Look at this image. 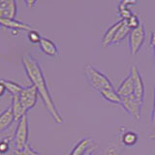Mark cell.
I'll return each instance as SVG.
<instances>
[{
  "instance_id": "obj_1",
  "label": "cell",
  "mask_w": 155,
  "mask_h": 155,
  "mask_svg": "<svg viewBox=\"0 0 155 155\" xmlns=\"http://www.w3.org/2000/svg\"><path fill=\"white\" fill-rule=\"evenodd\" d=\"M21 62L28 79L32 82V85L35 86V88L37 89L38 94L41 97L48 114L51 115V117L54 119L56 123L61 124L63 122V118L58 111L51 91L48 89L40 63L30 53H24L21 58Z\"/></svg>"
},
{
  "instance_id": "obj_2",
  "label": "cell",
  "mask_w": 155,
  "mask_h": 155,
  "mask_svg": "<svg viewBox=\"0 0 155 155\" xmlns=\"http://www.w3.org/2000/svg\"><path fill=\"white\" fill-rule=\"evenodd\" d=\"M85 77L88 84L91 85V87L97 91L101 92L102 90L107 88H111L114 87L111 84V81L105 74H103L99 70H97L95 67L88 64L85 67Z\"/></svg>"
},
{
  "instance_id": "obj_3",
  "label": "cell",
  "mask_w": 155,
  "mask_h": 155,
  "mask_svg": "<svg viewBox=\"0 0 155 155\" xmlns=\"http://www.w3.org/2000/svg\"><path fill=\"white\" fill-rule=\"evenodd\" d=\"M28 135H29L28 118L25 115L19 121H18V125L13 138L15 150H22L26 147V144L28 143Z\"/></svg>"
},
{
  "instance_id": "obj_4",
  "label": "cell",
  "mask_w": 155,
  "mask_h": 155,
  "mask_svg": "<svg viewBox=\"0 0 155 155\" xmlns=\"http://www.w3.org/2000/svg\"><path fill=\"white\" fill-rule=\"evenodd\" d=\"M145 39V30L143 23L140 21L139 26L131 29L129 33V47L132 54H137L143 47Z\"/></svg>"
},
{
  "instance_id": "obj_5",
  "label": "cell",
  "mask_w": 155,
  "mask_h": 155,
  "mask_svg": "<svg viewBox=\"0 0 155 155\" xmlns=\"http://www.w3.org/2000/svg\"><path fill=\"white\" fill-rule=\"evenodd\" d=\"M38 91L34 85L23 87V89L18 95V98L26 113L35 107L38 101Z\"/></svg>"
},
{
  "instance_id": "obj_6",
  "label": "cell",
  "mask_w": 155,
  "mask_h": 155,
  "mask_svg": "<svg viewBox=\"0 0 155 155\" xmlns=\"http://www.w3.org/2000/svg\"><path fill=\"white\" fill-rule=\"evenodd\" d=\"M122 99V108L128 114L134 116V118L140 119L142 115V106L143 102L140 101L134 94L128 97H121Z\"/></svg>"
},
{
  "instance_id": "obj_7",
  "label": "cell",
  "mask_w": 155,
  "mask_h": 155,
  "mask_svg": "<svg viewBox=\"0 0 155 155\" xmlns=\"http://www.w3.org/2000/svg\"><path fill=\"white\" fill-rule=\"evenodd\" d=\"M131 74L133 76L134 79V95L137 97V98L143 102V97H144V82L142 78V75L138 69L137 66L133 65L131 68Z\"/></svg>"
},
{
  "instance_id": "obj_8",
  "label": "cell",
  "mask_w": 155,
  "mask_h": 155,
  "mask_svg": "<svg viewBox=\"0 0 155 155\" xmlns=\"http://www.w3.org/2000/svg\"><path fill=\"white\" fill-rule=\"evenodd\" d=\"M0 24L1 26L12 29L17 31H31L35 30V27L28 23H24L22 21H17L16 18H0Z\"/></svg>"
},
{
  "instance_id": "obj_9",
  "label": "cell",
  "mask_w": 155,
  "mask_h": 155,
  "mask_svg": "<svg viewBox=\"0 0 155 155\" xmlns=\"http://www.w3.org/2000/svg\"><path fill=\"white\" fill-rule=\"evenodd\" d=\"M18 5L14 0H5L0 4V18H16Z\"/></svg>"
},
{
  "instance_id": "obj_10",
  "label": "cell",
  "mask_w": 155,
  "mask_h": 155,
  "mask_svg": "<svg viewBox=\"0 0 155 155\" xmlns=\"http://www.w3.org/2000/svg\"><path fill=\"white\" fill-rule=\"evenodd\" d=\"M116 92L120 97H128L134 94V79L131 73L119 84Z\"/></svg>"
},
{
  "instance_id": "obj_11",
  "label": "cell",
  "mask_w": 155,
  "mask_h": 155,
  "mask_svg": "<svg viewBox=\"0 0 155 155\" xmlns=\"http://www.w3.org/2000/svg\"><path fill=\"white\" fill-rule=\"evenodd\" d=\"M39 48H40V51L48 56L55 57L58 55V48L55 43L46 37H42L39 43Z\"/></svg>"
},
{
  "instance_id": "obj_12",
  "label": "cell",
  "mask_w": 155,
  "mask_h": 155,
  "mask_svg": "<svg viewBox=\"0 0 155 155\" xmlns=\"http://www.w3.org/2000/svg\"><path fill=\"white\" fill-rule=\"evenodd\" d=\"M92 147V140L89 138H84L78 143L69 155H84Z\"/></svg>"
},
{
  "instance_id": "obj_13",
  "label": "cell",
  "mask_w": 155,
  "mask_h": 155,
  "mask_svg": "<svg viewBox=\"0 0 155 155\" xmlns=\"http://www.w3.org/2000/svg\"><path fill=\"white\" fill-rule=\"evenodd\" d=\"M15 121V117L11 107L0 114V133L6 131Z\"/></svg>"
},
{
  "instance_id": "obj_14",
  "label": "cell",
  "mask_w": 155,
  "mask_h": 155,
  "mask_svg": "<svg viewBox=\"0 0 155 155\" xmlns=\"http://www.w3.org/2000/svg\"><path fill=\"white\" fill-rule=\"evenodd\" d=\"M11 109L13 111V114H14V117H15V121H19L23 116L26 115V111L25 110L23 109V107L19 101L18 98V95L16 96H13L12 97V106H11Z\"/></svg>"
},
{
  "instance_id": "obj_15",
  "label": "cell",
  "mask_w": 155,
  "mask_h": 155,
  "mask_svg": "<svg viewBox=\"0 0 155 155\" xmlns=\"http://www.w3.org/2000/svg\"><path fill=\"white\" fill-rule=\"evenodd\" d=\"M124 19H119L118 21H116L115 23H114L113 25H110L108 29H107V31L105 32L103 38H102V46L103 47H107L109 46L111 40H113V38L114 36L115 32L117 31V29L121 26V24L123 23Z\"/></svg>"
},
{
  "instance_id": "obj_16",
  "label": "cell",
  "mask_w": 155,
  "mask_h": 155,
  "mask_svg": "<svg viewBox=\"0 0 155 155\" xmlns=\"http://www.w3.org/2000/svg\"><path fill=\"white\" fill-rule=\"evenodd\" d=\"M100 93L103 96L104 99L110 102V103L115 104V105H120V106L122 105V99H121V97L117 94V92L114 90V87L102 90Z\"/></svg>"
},
{
  "instance_id": "obj_17",
  "label": "cell",
  "mask_w": 155,
  "mask_h": 155,
  "mask_svg": "<svg viewBox=\"0 0 155 155\" xmlns=\"http://www.w3.org/2000/svg\"><path fill=\"white\" fill-rule=\"evenodd\" d=\"M0 82L5 86L6 91H8L12 97L16 95H19V93H21V90L23 89V86H21L19 84H17V82H15L13 81L0 79Z\"/></svg>"
},
{
  "instance_id": "obj_18",
  "label": "cell",
  "mask_w": 155,
  "mask_h": 155,
  "mask_svg": "<svg viewBox=\"0 0 155 155\" xmlns=\"http://www.w3.org/2000/svg\"><path fill=\"white\" fill-rule=\"evenodd\" d=\"M131 31V29L128 27V25L126 24L125 21H123V23L121 24V26L117 29V31L115 32L114 36L111 40L110 45H115V44H118L121 41H123L124 39L127 37V35H129V33Z\"/></svg>"
},
{
  "instance_id": "obj_19",
  "label": "cell",
  "mask_w": 155,
  "mask_h": 155,
  "mask_svg": "<svg viewBox=\"0 0 155 155\" xmlns=\"http://www.w3.org/2000/svg\"><path fill=\"white\" fill-rule=\"evenodd\" d=\"M130 4H136V2L135 1H128L127 0V1L120 2L118 5V8H117L118 14L120 15V17L122 18V19H124V21H126V19L129 18L133 15L131 9L128 7V5H130Z\"/></svg>"
},
{
  "instance_id": "obj_20",
  "label": "cell",
  "mask_w": 155,
  "mask_h": 155,
  "mask_svg": "<svg viewBox=\"0 0 155 155\" xmlns=\"http://www.w3.org/2000/svg\"><path fill=\"white\" fill-rule=\"evenodd\" d=\"M139 136L134 131H127L122 136V142L126 145H134L138 142Z\"/></svg>"
},
{
  "instance_id": "obj_21",
  "label": "cell",
  "mask_w": 155,
  "mask_h": 155,
  "mask_svg": "<svg viewBox=\"0 0 155 155\" xmlns=\"http://www.w3.org/2000/svg\"><path fill=\"white\" fill-rule=\"evenodd\" d=\"M14 154L15 155H40L35 149H33L31 147V145L29 143H27L26 147L22 150H15Z\"/></svg>"
},
{
  "instance_id": "obj_22",
  "label": "cell",
  "mask_w": 155,
  "mask_h": 155,
  "mask_svg": "<svg viewBox=\"0 0 155 155\" xmlns=\"http://www.w3.org/2000/svg\"><path fill=\"white\" fill-rule=\"evenodd\" d=\"M125 22H126V24H127L128 27H129L130 29H134V28H136V27H138V26H139V24H140V18H139L138 16H136L135 14H133L132 16H131L129 18L126 19Z\"/></svg>"
},
{
  "instance_id": "obj_23",
  "label": "cell",
  "mask_w": 155,
  "mask_h": 155,
  "mask_svg": "<svg viewBox=\"0 0 155 155\" xmlns=\"http://www.w3.org/2000/svg\"><path fill=\"white\" fill-rule=\"evenodd\" d=\"M27 38H28V40L30 41L32 44H39L41 41V35L39 34V32L36 30H31V31H29L28 34H27Z\"/></svg>"
},
{
  "instance_id": "obj_24",
  "label": "cell",
  "mask_w": 155,
  "mask_h": 155,
  "mask_svg": "<svg viewBox=\"0 0 155 155\" xmlns=\"http://www.w3.org/2000/svg\"><path fill=\"white\" fill-rule=\"evenodd\" d=\"M10 149V143L8 140H1L0 142V153H6Z\"/></svg>"
},
{
  "instance_id": "obj_25",
  "label": "cell",
  "mask_w": 155,
  "mask_h": 155,
  "mask_svg": "<svg viewBox=\"0 0 155 155\" xmlns=\"http://www.w3.org/2000/svg\"><path fill=\"white\" fill-rule=\"evenodd\" d=\"M150 46L153 48V53H154V60H155V30L151 33V36H150Z\"/></svg>"
},
{
  "instance_id": "obj_26",
  "label": "cell",
  "mask_w": 155,
  "mask_h": 155,
  "mask_svg": "<svg viewBox=\"0 0 155 155\" xmlns=\"http://www.w3.org/2000/svg\"><path fill=\"white\" fill-rule=\"evenodd\" d=\"M5 92H6V88H5V86L0 82V97L3 96L5 94Z\"/></svg>"
},
{
  "instance_id": "obj_27",
  "label": "cell",
  "mask_w": 155,
  "mask_h": 155,
  "mask_svg": "<svg viewBox=\"0 0 155 155\" xmlns=\"http://www.w3.org/2000/svg\"><path fill=\"white\" fill-rule=\"evenodd\" d=\"M151 121L155 125V104H153V109H152V113H151Z\"/></svg>"
},
{
  "instance_id": "obj_28",
  "label": "cell",
  "mask_w": 155,
  "mask_h": 155,
  "mask_svg": "<svg viewBox=\"0 0 155 155\" xmlns=\"http://www.w3.org/2000/svg\"><path fill=\"white\" fill-rule=\"evenodd\" d=\"M24 4H25L27 7L31 8V7H33L34 5L36 4V1H24Z\"/></svg>"
},
{
  "instance_id": "obj_29",
  "label": "cell",
  "mask_w": 155,
  "mask_h": 155,
  "mask_svg": "<svg viewBox=\"0 0 155 155\" xmlns=\"http://www.w3.org/2000/svg\"><path fill=\"white\" fill-rule=\"evenodd\" d=\"M95 154H96V153L93 151V149H92V147H91V148H90V149L88 150V151H87L84 155H95Z\"/></svg>"
},
{
  "instance_id": "obj_30",
  "label": "cell",
  "mask_w": 155,
  "mask_h": 155,
  "mask_svg": "<svg viewBox=\"0 0 155 155\" xmlns=\"http://www.w3.org/2000/svg\"><path fill=\"white\" fill-rule=\"evenodd\" d=\"M148 137H149L150 139H152V140H155V130L153 131V132H150V133L148 134Z\"/></svg>"
},
{
  "instance_id": "obj_31",
  "label": "cell",
  "mask_w": 155,
  "mask_h": 155,
  "mask_svg": "<svg viewBox=\"0 0 155 155\" xmlns=\"http://www.w3.org/2000/svg\"><path fill=\"white\" fill-rule=\"evenodd\" d=\"M153 104H155V87H154V102H153Z\"/></svg>"
},
{
  "instance_id": "obj_32",
  "label": "cell",
  "mask_w": 155,
  "mask_h": 155,
  "mask_svg": "<svg viewBox=\"0 0 155 155\" xmlns=\"http://www.w3.org/2000/svg\"><path fill=\"white\" fill-rule=\"evenodd\" d=\"M1 27H2V26H1V24H0V29H1Z\"/></svg>"
},
{
  "instance_id": "obj_33",
  "label": "cell",
  "mask_w": 155,
  "mask_h": 155,
  "mask_svg": "<svg viewBox=\"0 0 155 155\" xmlns=\"http://www.w3.org/2000/svg\"><path fill=\"white\" fill-rule=\"evenodd\" d=\"M1 1H2V0H0V4H1Z\"/></svg>"
},
{
  "instance_id": "obj_34",
  "label": "cell",
  "mask_w": 155,
  "mask_h": 155,
  "mask_svg": "<svg viewBox=\"0 0 155 155\" xmlns=\"http://www.w3.org/2000/svg\"><path fill=\"white\" fill-rule=\"evenodd\" d=\"M95 155H98V154H97V153H96V154H95Z\"/></svg>"
}]
</instances>
